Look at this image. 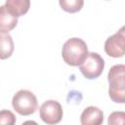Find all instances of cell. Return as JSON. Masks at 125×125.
<instances>
[{
    "label": "cell",
    "instance_id": "1",
    "mask_svg": "<svg viewBox=\"0 0 125 125\" xmlns=\"http://www.w3.org/2000/svg\"><path fill=\"white\" fill-rule=\"evenodd\" d=\"M87 44L77 37L68 39L62 46V57L65 63L71 66L80 65L88 56Z\"/></svg>",
    "mask_w": 125,
    "mask_h": 125
},
{
    "label": "cell",
    "instance_id": "2",
    "mask_svg": "<svg viewBox=\"0 0 125 125\" xmlns=\"http://www.w3.org/2000/svg\"><path fill=\"white\" fill-rule=\"evenodd\" d=\"M124 64H115L108 71V94L114 103H125V81H124Z\"/></svg>",
    "mask_w": 125,
    "mask_h": 125
},
{
    "label": "cell",
    "instance_id": "3",
    "mask_svg": "<svg viewBox=\"0 0 125 125\" xmlns=\"http://www.w3.org/2000/svg\"><path fill=\"white\" fill-rule=\"evenodd\" d=\"M12 105L19 114L26 116L36 111L38 104L32 92L28 90H20L14 95Z\"/></svg>",
    "mask_w": 125,
    "mask_h": 125
},
{
    "label": "cell",
    "instance_id": "4",
    "mask_svg": "<svg viewBox=\"0 0 125 125\" xmlns=\"http://www.w3.org/2000/svg\"><path fill=\"white\" fill-rule=\"evenodd\" d=\"M80 71L87 79L99 77L104 68V61L98 53H88L84 62L79 65Z\"/></svg>",
    "mask_w": 125,
    "mask_h": 125
},
{
    "label": "cell",
    "instance_id": "5",
    "mask_svg": "<svg viewBox=\"0 0 125 125\" xmlns=\"http://www.w3.org/2000/svg\"><path fill=\"white\" fill-rule=\"evenodd\" d=\"M125 27L122 26L116 33L109 36L104 43L105 53L112 58H121L125 54Z\"/></svg>",
    "mask_w": 125,
    "mask_h": 125
},
{
    "label": "cell",
    "instance_id": "6",
    "mask_svg": "<svg viewBox=\"0 0 125 125\" xmlns=\"http://www.w3.org/2000/svg\"><path fill=\"white\" fill-rule=\"evenodd\" d=\"M40 118L47 124H57L62 118V107L55 100H49L42 104L39 110Z\"/></svg>",
    "mask_w": 125,
    "mask_h": 125
},
{
    "label": "cell",
    "instance_id": "7",
    "mask_svg": "<svg viewBox=\"0 0 125 125\" xmlns=\"http://www.w3.org/2000/svg\"><path fill=\"white\" fill-rule=\"evenodd\" d=\"M82 125H100L104 122V112L97 106L86 107L80 116Z\"/></svg>",
    "mask_w": 125,
    "mask_h": 125
},
{
    "label": "cell",
    "instance_id": "8",
    "mask_svg": "<svg viewBox=\"0 0 125 125\" xmlns=\"http://www.w3.org/2000/svg\"><path fill=\"white\" fill-rule=\"evenodd\" d=\"M18 24V18L14 16L5 5L0 6V31L9 32Z\"/></svg>",
    "mask_w": 125,
    "mask_h": 125
},
{
    "label": "cell",
    "instance_id": "9",
    "mask_svg": "<svg viewBox=\"0 0 125 125\" xmlns=\"http://www.w3.org/2000/svg\"><path fill=\"white\" fill-rule=\"evenodd\" d=\"M6 8L17 18L26 14L30 7V0H6Z\"/></svg>",
    "mask_w": 125,
    "mask_h": 125
},
{
    "label": "cell",
    "instance_id": "10",
    "mask_svg": "<svg viewBox=\"0 0 125 125\" xmlns=\"http://www.w3.org/2000/svg\"><path fill=\"white\" fill-rule=\"evenodd\" d=\"M14 41L12 36L7 32H0V60L10 58L14 52Z\"/></svg>",
    "mask_w": 125,
    "mask_h": 125
},
{
    "label": "cell",
    "instance_id": "11",
    "mask_svg": "<svg viewBox=\"0 0 125 125\" xmlns=\"http://www.w3.org/2000/svg\"><path fill=\"white\" fill-rule=\"evenodd\" d=\"M61 8L67 13L79 12L84 4V0H59Z\"/></svg>",
    "mask_w": 125,
    "mask_h": 125
},
{
    "label": "cell",
    "instance_id": "12",
    "mask_svg": "<svg viewBox=\"0 0 125 125\" xmlns=\"http://www.w3.org/2000/svg\"><path fill=\"white\" fill-rule=\"evenodd\" d=\"M16 123L15 114L7 109L0 111V125H14Z\"/></svg>",
    "mask_w": 125,
    "mask_h": 125
},
{
    "label": "cell",
    "instance_id": "13",
    "mask_svg": "<svg viewBox=\"0 0 125 125\" xmlns=\"http://www.w3.org/2000/svg\"><path fill=\"white\" fill-rule=\"evenodd\" d=\"M107 122L108 124H111V125H114V124L123 125L125 123V113L123 111H114L108 116Z\"/></svg>",
    "mask_w": 125,
    "mask_h": 125
}]
</instances>
